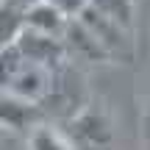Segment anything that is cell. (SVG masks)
<instances>
[{
    "label": "cell",
    "mask_w": 150,
    "mask_h": 150,
    "mask_svg": "<svg viewBox=\"0 0 150 150\" xmlns=\"http://www.w3.org/2000/svg\"><path fill=\"white\" fill-rule=\"evenodd\" d=\"M17 3H20L22 8H28V6H33V3H36V0H17Z\"/></svg>",
    "instance_id": "4fadbf2b"
},
{
    "label": "cell",
    "mask_w": 150,
    "mask_h": 150,
    "mask_svg": "<svg viewBox=\"0 0 150 150\" xmlns=\"http://www.w3.org/2000/svg\"><path fill=\"white\" fill-rule=\"evenodd\" d=\"M89 6L111 22H117L122 31H134V0H89Z\"/></svg>",
    "instance_id": "9c48e42d"
},
{
    "label": "cell",
    "mask_w": 150,
    "mask_h": 150,
    "mask_svg": "<svg viewBox=\"0 0 150 150\" xmlns=\"http://www.w3.org/2000/svg\"><path fill=\"white\" fill-rule=\"evenodd\" d=\"M47 3L53 6V8H59L67 20H72V17H78L81 11L89 6V0H47Z\"/></svg>",
    "instance_id": "7c38bea8"
},
{
    "label": "cell",
    "mask_w": 150,
    "mask_h": 150,
    "mask_svg": "<svg viewBox=\"0 0 150 150\" xmlns=\"http://www.w3.org/2000/svg\"><path fill=\"white\" fill-rule=\"evenodd\" d=\"M28 150H75V147L53 125L39 122L33 131H28Z\"/></svg>",
    "instance_id": "30bf717a"
},
{
    "label": "cell",
    "mask_w": 150,
    "mask_h": 150,
    "mask_svg": "<svg viewBox=\"0 0 150 150\" xmlns=\"http://www.w3.org/2000/svg\"><path fill=\"white\" fill-rule=\"evenodd\" d=\"M53 78H56V70H47V67H42V64H33V61L22 59L20 70L8 81L6 92L22 97V100H28V103H39V106H42L45 97L53 89Z\"/></svg>",
    "instance_id": "3957f363"
},
{
    "label": "cell",
    "mask_w": 150,
    "mask_h": 150,
    "mask_svg": "<svg viewBox=\"0 0 150 150\" xmlns=\"http://www.w3.org/2000/svg\"><path fill=\"white\" fill-rule=\"evenodd\" d=\"M39 122H45V108L39 103H28L11 92L0 89V131L28 136V131H33Z\"/></svg>",
    "instance_id": "277c9868"
},
{
    "label": "cell",
    "mask_w": 150,
    "mask_h": 150,
    "mask_svg": "<svg viewBox=\"0 0 150 150\" xmlns=\"http://www.w3.org/2000/svg\"><path fill=\"white\" fill-rule=\"evenodd\" d=\"M147 128H150V106H147Z\"/></svg>",
    "instance_id": "5bb4252c"
},
{
    "label": "cell",
    "mask_w": 150,
    "mask_h": 150,
    "mask_svg": "<svg viewBox=\"0 0 150 150\" xmlns=\"http://www.w3.org/2000/svg\"><path fill=\"white\" fill-rule=\"evenodd\" d=\"M17 50L25 61H33V64H42L47 70H59L70 61L67 56V45L61 36H53V33H42L33 31V28H22L20 36H17Z\"/></svg>",
    "instance_id": "7a4b0ae2"
},
{
    "label": "cell",
    "mask_w": 150,
    "mask_h": 150,
    "mask_svg": "<svg viewBox=\"0 0 150 150\" xmlns=\"http://www.w3.org/2000/svg\"><path fill=\"white\" fill-rule=\"evenodd\" d=\"M20 64H22V56H20V50H17V45H8V47L0 50V89L8 86V81L14 78V72L20 70Z\"/></svg>",
    "instance_id": "8fae6325"
},
{
    "label": "cell",
    "mask_w": 150,
    "mask_h": 150,
    "mask_svg": "<svg viewBox=\"0 0 150 150\" xmlns=\"http://www.w3.org/2000/svg\"><path fill=\"white\" fill-rule=\"evenodd\" d=\"M67 22L70 20H67L59 8H53L47 0H36L33 6L25 8V28H33V31L53 33V36H64Z\"/></svg>",
    "instance_id": "52a82bcc"
},
{
    "label": "cell",
    "mask_w": 150,
    "mask_h": 150,
    "mask_svg": "<svg viewBox=\"0 0 150 150\" xmlns=\"http://www.w3.org/2000/svg\"><path fill=\"white\" fill-rule=\"evenodd\" d=\"M61 39H64V45H67V56H70V61L78 59V61H97V64L111 61L108 50L92 36V31L78 20V17H72V20L67 22L64 36H61Z\"/></svg>",
    "instance_id": "8992f818"
},
{
    "label": "cell",
    "mask_w": 150,
    "mask_h": 150,
    "mask_svg": "<svg viewBox=\"0 0 150 150\" xmlns=\"http://www.w3.org/2000/svg\"><path fill=\"white\" fill-rule=\"evenodd\" d=\"M78 20L83 22V25L92 31V36L108 50L111 59H128V56H131V39H128L131 33L122 31L117 22H111L108 17H103L100 11H95L92 6H86V8L81 11Z\"/></svg>",
    "instance_id": "5b68a950"
},
{
    "label": "cell",
    "mask_w": 150,
    "mask_h": 150,
    "mask_svg": "<svg viewBox=\"0 0 150 150\" xmlns=\"http://www.w3.org/2000/svg\"><path fill=\"white\" fill-rule=\"evenodd\" d=\"M25 28V8L17 0H0V50L17 42Z\"/></svg>",
    "instance_id": "ba28073f"
},
{
    "label": "cell",
    "mask_w": 150,
    "mask_h": 150,
    "mask_svg": "<svg viewBox=\"0 0 150 150\" xmlns=\"http://www.w3.org/2000/svg\"><path fill=\"white\" fill-rule=\"evenodd\" d=\"M75 150H108L114 142V131L106 111L97 106H83L70 117V136Z\"/></svg>",
    "instance_id": "6da1fadb"
}]
</instances>
